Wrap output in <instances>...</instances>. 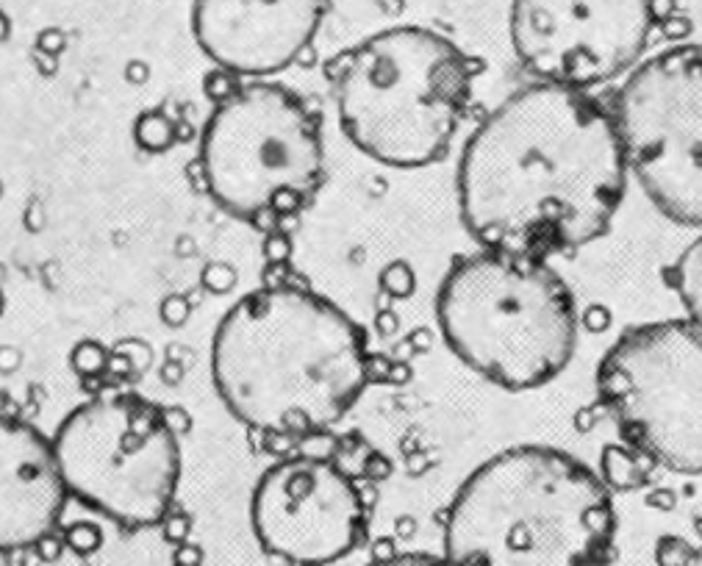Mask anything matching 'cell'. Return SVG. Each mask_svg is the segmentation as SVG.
<instances>
[{
    "label": "cell",
    "mask_w": 702,
    "mask_h": 566,
    "mask_svg": "<svg viewBox=\"0 0 702 566\" xmlns=\"http://www.w3.org/2000/svg\"><path fill=\"white\" fill-rule=\"evenodd\" d=\"M67 494L128 530L159 525L181 483L173 422L139 394L106 392L73 408L53 433Z\"/></svg>",
    "instance_id": "obj_7"
},
{
    "label": "cell",
    "mask_w": 702,
    "mask_h": 566,
    "mask_svg": "<svg viewBox=\"0 0 702 566\" xmlns=\"http://www.w3.org/2000/svg\"><path fill=\"white\" fill-rule=\"evenodd\" d=\"M370 566H456L447 555H431V553H397L386 555L372 561Z\"/></svg>",
    "instance_id": "obj_15"
},
{
    "label": "cell",
    "mask_w": 702,
    "mask_h": 566,
    "mask_svg": "<svg viewBox=\"0 0 702 566\" xmlns=\"http://www.w3.org/2000/svg\"><path fill=\"white\" fill-rule=\"evenodd\" d=\"M250 528L267 555L297 566H328L361 544L367 503L356 478L331 458L292 456L256 480Z\"/></svg>",
    "instance_id": "obj_11"
},
{
    "label": "cell",
    "mask_w": 702,
    "mask_h": 566,
    "mask_svg": "<svg viewBox=\"0 0 702 566\" xmlns=\"http://www.w3.org/2000/svg\"><path fill=\"white\" fill-rule=\"evenodd\" d=\"M475 70L453 39L395 25L336 56L331 98L345 136L367 159L419 170L447 156L472 100Z\"/></svg>",
    "instance_id": "obj_4"
},
{
    "label": "cell",
    "mask_w": 702,
    "mask_h": 566,
    "mask_svg": "<svg viewBox=\"0 0 702 566\" xmlns=\"http://www.w3.org/2000/svg\"><path fill=\"white\" fill-rule=\"evenodd\" d=\"M669 281L686 308V320L702 331V234L680 253L669 272Z\"/></svg>",
    "instance_id": "obj_14"
},
{
    "label": "cell",
    "mask_w": 702,
    "mask_h": 566,
    "mask_svg": "<svg viewBox=\"0 0 702 566\" xmlns=\"http://www.w3.org/2000/svg\"><path fill=\"white\" fill-rule=\"evenodd\" d=\"M628 173L669 220L702 231V45L639 62L616 92Z\"/></svg>",
    "instance_id": "obj_9"
},
{
    "label": "cell",
    "mask_w": 702,
    "mask_h": 566,
    "mask_svg": "<svg viewBox=\"0 0 702 566\" xmlns=\"http://www.w3.org/2000/svg\"><path fill=\"white\" fill-rule=\"evenodd\" d=\"M653 0H511V45L542 84L580 89L616 81L641 62Z\"/></svg>",
    "instance_id": "obj_10"
},
{
    "label": "cell",
    "mask_w": 702,
    "mask_h": 566,
    "mask_svg": "<svg viewBox=\"0 0 702 566\" xmlns=\"http://www.w3.org/2000/svg\"><path fill=\"white\" fill-rule=\"evenodd\" d=\"M597 394L622 439L658 467L702 475V331L689 320L633 325L605 350Z\"/></svg>",
    "instance_id": "obj_8"
},
{
    "label": "cell",
    "mask_w": 702,
    "mask_h": 566,
    "mask_svg": "<svg viewBox=\"0 0 702 566\" xmlns=\"http://www.w3.org/2000/svg\"><path fill=\"white\" fill-rule=\"evenodd\" d=\"M331 0H192V37L222 73L267 81L306 56Z\"/></svg>",
    "instance_id": "obj_12"
},
{
    "label": "cell",
    "mask_w": 702,
    "mask_h": 566,
    "mask_svg": "<svg viewBox=\"0 0 702 566\" xmlns=\"http://www.w3.org/2000/svg\"><path fill=\"white\" fill-rule=\"evenodd\" d=\"M628 178L611 109L539 81L508 95L467 139L458 211L486 250L550 259L611 228Z\"/></svg>",
    "instance_id": "obj_1"
},
{
    "label": "cell",
    "mask_w": 702,
    "mask_h": 566,
    "mask_svg": "<svg viewBox=\"0 0 702 566\" xmlns=\"http://www.w3.org/2000/svg\"><path fill=\"white\" fill-rule=\"evenodd\" d=\"M678 566H702V530L700 539L691 544V547H686V555H683V561Z\"/></svg>",
    "instance_id": "obj_16"
},
{
    "label": "cell",
    "mask_w": 702,
    "mask_h": 566,
    "mask_svg": "<svg viewBox=\"0 0 702 566\" xmlns=\"http://www.w3.org/2000/svg\"><path fill=\"white\" fill-rule=\"evenodd\" d=\"M6 31H9V20H6V17H3V14H0V37H3V34H6Z\"/></svg>",
    "instance_id": "obj_17"
},
{
    "label": "cell",
    "mask_w": 702,
    "mask_h": 566,
    "mask_svg": "<svg viewBox=\"0 0 702 566\" xmlns=\"http://www.w3.org/2000/svg\"><path fill=\"white\" fill-rule=\"evenodd\" d=\"M211 381L228 414L270 436L325 431L370 383L358 322L303 286H267L236 300L211 339Z\"/></svg>",
    "instance_id": "obj_2"
},
{
    "label": "cell",
    "mask_w": 702,
    "mask_h": 566,
    "mask_svg": "<svg viewBox=\"0 0 702 566\" xmlns=\"http://www.w3.org/2000/svg\"><path fill=\"white\" fill-rule=\"evenodd\" d=\"M325 167L320 117L297 92L270 81L228 92L200 134L206 195L250 225L300 214L320 192Z\"/></svg>",
    "instance_id": "obj_6"
},
{
    "label": "cell",
    "mask_w": 702,
    "mask_h": 566,
    "mask_svg": "<svg viewBox=\"0 0 702 566\" xmlns=\"http://www.w3.org/2000/svg\"><path fill=\"white\" fill-rule=\"evenodd\" d=\"M436 320L453 356L508 392L555 381L578 347L575 297L547 259L486 247L447 270Z\"/></svg>",
    "instance_id": "obj_5"
},
{
    "label": "cell",
    "mask_w": 702,
    "mask_h": 566,
    "mask_svg": "<svg viewBox=\"0 0 702 566\" xmlns=\"http://www.w3.org/2000/svg\"><path fill=\"white\" fill-rule=\"evenodd\" d=\"M67 500L53 442L23 419L0 414V553L45 542Z\"/></svg>",
    "instance_id": "obj_13"
},
{
    "label": "cell",
    "mask_w": 702,
    "mask_h": 566,
    "mask_svg": "<svg viewBox=\"0 0 702 566\" xmlns=\"http://www.w3.org/2000/svg\"><path fill=\"white\" fill-rule=\"evenodd\" d=\"M614 544L603 478L547 444L486 458L444 517V555L456 566H608Z\"/></svg>",
    "instance_id": "obj_3"
}]
</instances>
